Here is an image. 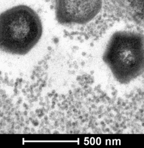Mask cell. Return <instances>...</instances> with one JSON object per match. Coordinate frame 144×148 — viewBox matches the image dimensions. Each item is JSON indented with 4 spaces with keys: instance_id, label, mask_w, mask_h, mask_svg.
Here are the masks:
<instances>
[{
    "instance_id": "3",
    "label": "cell",
    "mask_w": 144,
    "mask_h": 148,
    "mask_svg": "<svg viewBox=\"0 0 144 148\" xmlns=\"http://www.w3.org/2000/svg\"><path fill=\"white\" fill-rule=\"evenodd\" d=\"M102 0H56V18L64 25H83L98 14Z\"/></svg>"
},
{
    "instance_id": "1",
    "label": "cell",
    "mask_w": 144,
    "mask_h": 148,
    "mask_svg": "<svg viewBox=\"0 0 144 148\" xmlns=\"http://www.w3.org/2000/svg\"><path fill=\"white\" fill-rule=\"evenodd\" d=\"M43 26L41 19L33 9L18 5L0 14V51L25 56L41 39Z\"/></svg>"
},
{
    "instance_id": "2",
    "label": "cell",
    "mask_w": 144,
    "mask_h": 148,
    "mask_svg": "<svg viewBox=\"0 0 144 148\" xmlns=\"http://www.w3.org/2000/svg\"><path fill=\"white\" fill-rule=\"evenodd\" d=\"M103 60L116 80L126 84L144 73V39L139 33L119 31L107 44Z\"/></svg>"
}]
</instances>
